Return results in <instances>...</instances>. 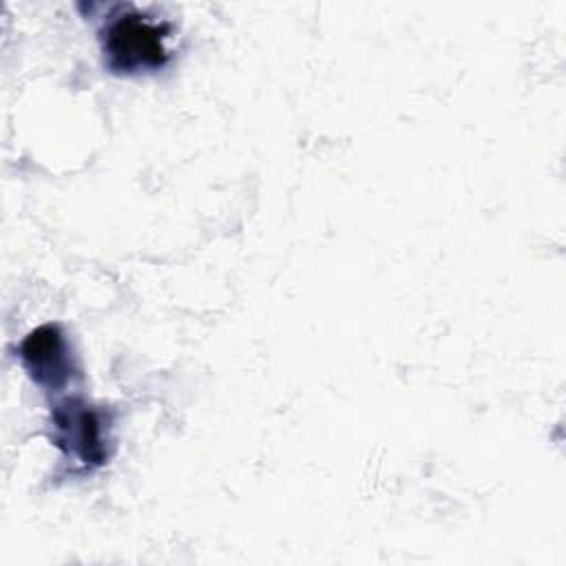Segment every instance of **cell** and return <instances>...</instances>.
<instances>
[{"label": "cell", "instance_id": "cell-1", "mask_svg": "<svg viewBox=\"0 0 566 566\" xmlns=\"http://www.w3.org/2000/svg\"><path fill=\"white\" fill-rule=\"evenodd\" d=\"M166 27L130 11L108 22L102 35L106 66L113 73L153 71L166 64Z\"/></svg>", "mask_w": 566, "mask_h": 566}, {"label": "cell", "instance_id": "cell-2", "mask_svg": "<svg viewBox=\"0 0 566 566\" xmlns=\"http://www.w3.org/2000/svg\"><path fill=\"white\" fill-rule=\"evenodd\" d=\"M53 424L57 429V444L80 458L84 464L104 462L102 420L80 400H66L55 407Z\"/></svg>", "mask_w": 566, "mask_h": 566}, {"label": "cell", "instance_id": "cell-3", "mask_svg": "<svg viewBox=\"0 0 566 566\" xmlns=\"http://www.w3.org/2000/svg\"><path fill=\"white\" fill-rule=\"evenodd\" d=\"M22 360L35 382L60 389L71 380V354L55 325L38 327L22 343Z\"/></svg>", "mask_w": 566, "mask_h": 566}]
</instances>
